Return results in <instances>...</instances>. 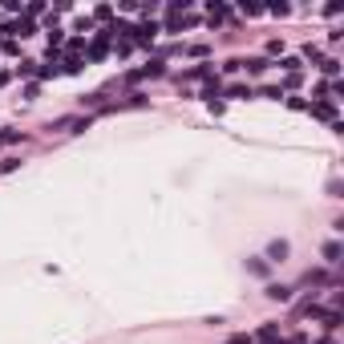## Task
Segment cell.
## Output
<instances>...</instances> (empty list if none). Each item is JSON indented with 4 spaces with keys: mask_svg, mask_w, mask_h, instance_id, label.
<instances>
[{
    "mask_svg": "<svg viewBox=\"0 0 344 344\" xmlns=\"http://www.w3.org/2000/svg\"><path fill=\"white\" fill-rule=\"evenodd\" d=\"M320 69H324L328 77H336V73H340V61H332V57H328V61H320Z\"/></svg>",
    "mask_w": 344,
    "mask_h": 344,
    "instance_id": "52a82bcc",
    "label": "cell"
},
{
    "mask_svg": "<svg viewBox=\"0 0 344 344\" xmlns=\"http://www.w3.org/2000/svg\"><path fill=\"white\" fill-rule=\"evenodd\" d=\"M340 255H344V247L336 243V239H332V243H324V263H332V267H336V263H340Z\"/></svg>",
    "mask_w": 344,
    "mask_h": 344,
    "instance_id": "277c9868",
    "label": "cell"
},
{
    "mask_svg": "<svg viewBox=\"0 0 344 344\" xmlns=\"http://www.w3.org/2000/svg\"><path fill=\"white\" fill-rule=\"evenodd\" d=\"M16 138H20L16 130H0V146H8V142H16Z\"/></svg>",
    "mask_w": 344,
    "mask_h": 344,
    "instance_id": "30bf717a",
    "label": "cell"
},
{
    "mask_svg": "<svg viewBox=\"0 0 344 344\" xmlns=\"http://www.w3.org/2000/svg\"><path fill=\"white\" fill-rule=\"evenodd\" d=\"M8 33H16V37H29V33H33V20H29V16H20V20H16Z\"/></svg>",
    "mask_w": 344,
    "mask_h": 344,
    "instance_id": "8992f818",
    "label": "cell"
},
{
    "mask_svg": "<svg viewBox=\"0 0 344 344\" xmlns=\"http://www.w3.org/2000/svg\"><path fill=\"white\" fill-rule=\"evenodd\" d=\"M308 110L316 117H324V121H336V106H332V102H320V106H308Z\"/></svg>",
    "mask_w": 344,
    "mask_h": 344,
    "instance_id": "5b68a950",
    "label": "cell"
},
{
    "mask_svg": "<svg viewBox=\"0 0 344 344\" xmlns=\"http://www.w3.org/2000/svg\"><path fill=\"white\" fill-rule=\"evenodd\" d=\"M267 263H284L287 259V239H276V243H267V255H263Z\"/></svg>",
    "mask_w": 344,
    "mask_h": 344,
    "instance_id": "6da1fadb",
    "label": "cell"
},
{
    "mask_svg": "<svg viewBox=\"0 0 344 344\" xmlns=\"http://www.w3.org/2000/svg\"><path fill=\"white\" fill-rule=\"evenodd\" d=\"M227 97H251V89H247V85H231Z\"/></svg>",
    "mask_w": 344,
    "mask_h": 344,
    "instance_id": "9c48e42d",
    "label": "cell"
},
{
    "mask_svg": "<svg viewBox=\"0 0 344 344\" xmlns=\"http://www.w3.org/2000/svg\"><path fill=\"white\" fill-rule=\"evenodd\" d=\"M247 272L259 276V280H267V276H272V263H267L263 255H255V259H247Z\"/></svg>",
    "mask_w": 344,
    "mask_h": 344,
    "instance_id": "7a4b0ae2",
    "label": "cell"
},
{
    "mask_svg": "<svg viewBox=\"0 0 344 344\" xmlns=\"http://www.w3.org/2000/svg\"><path fill=\"white\" fill-rule=\"evenodd\" d=\"M263 296H267V300H280V304H287V300H291V287H287V284H267V291H263Z\"/></svg>",
    "mask_w": 344,
    "mask_h": 344,
    "instance_id": "3957f363",
    "label": "cell"
},
{
    "mask_svg": "<svg viewBox=\"0 0 344 344\" xmlns=\"http://www.w3.org/2000/svg\"><path fill=\"white\" fill-rule=\"evenodd\" d=\"M227 344H255V336H247V332H235V336H227Z\"/></svg>",
    "mask_w": 344,
    "mask_h": 344,
    "instance_id": "ba28073f",
    "label": "cell"
}]
</instances>
